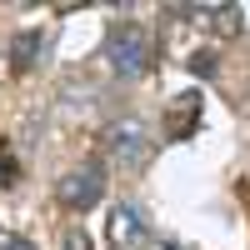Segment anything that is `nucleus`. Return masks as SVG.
Instances as JSON below:
<instances>
[{
	"label": "nucleus",
	"mask_w": 250,
	"mask_h": 250,
	"mask_svg": "<svg viewBox=\"0 0 250 250\" xmlns=\"http://www.w3.org/2000/svg\"><path fill=\"white\" fill-rule=\"evenodd\" d=\"M105 60H110V70H115L120 80H140L145 70H150V35H145V25L125 20V25L110 35Z\"/></svg>",
	"instance_id": "obj_1"
},
{
	"label": "nucleus",
	"mask_w": 250,
	"mask_h": 250,
	"mask_svg": "<svg viewBox=\"0 0 250 250\" xmlns=\"http://www.w3.org/2000/svg\"><path fill=\"white\" fill-rule=\"evenodd\" d=\"M105 150H110L120 165H145V155H150V125L135 120V115L115 120L110 130H105Z\"/></svg>",
	"instance_id": "obj_2"
},
{
	"label": "nucleus",
	"mask_w": 250,
	"mask_h": 250,
	"mask_svg": "<svg viewBox=\"0 0 250 250\" xmlns=\"http://www.w3.org/2000/svg\"><path fill=\"white\" fill-rule=\"evenodd\" d=\"M100 195H105V165L100 160H85L80 170H70L60 180V205L65 210H90Z\"/></svg>",
	"instance_id": "obj_3"
},
{
	"label": "nucleus",
	"mask_w": 250,
	"mask_h": 250,
	"mask_svg": "<svg viewBox=\"0 0 250 250\" xmlns=\"http://www.w3.org/2000/svg\"><path fill=\"white\" fill-rule=\"evenodd\" d=\"M110 240H115V250H145V245H150V230H145V220H140L135 205H115Z\"/></svg>",
	"instance_id": "obj_4"
},
{
	"label": "nucleus",
	"mask_w": 250,
	"mask_h": 250,
	"mask_svg": "<svg viewBox=\"0 0 250 250\" xmlns=\"http://www.w3.org/2000/svg\"><path fill=\"white\" fill-rule=\"evenodd\" d=\"M195 125H200V95H175L170 100V115H165V135L170 140H190L195 135Z\"/></svg>",
	"instance_id": "obj_5"
},
{
	"label": "nucleus",
	"mask_w": 250,
	"mask_h": 250,
	"mask_svg": "<svg viewBox=\"0 0 250 250\" xmlns=\"http://www.w3.org/2000/svg\"><path fill=\"white\" fill-rule=\"evenodd\" d=\"M40 45H45V40H40V30H20V35L10 40V65H15V70H30L35 55H40Z\"/></svg>",
	"instance_id": "obj_6"
},
{
	"label": "nucleus",
	"mask_w": 250,
	"mask_h": 250,
	"mask_svg": "<svg viewBox=\"0 0 250 250\" xmlns=\"http://www.w3.org/2000/svg\"><path fill=\"white\" fill-rule=\"evenodd\" d=\"M190 70L210 80V75H215V55H210V50H195V55H190Z\"/></svg>",
	"instance_id": "obj_7"
},
{
	"label": "nucleus",
	"mask_w": 250,
	"mask_h": 250,
	"mask_svg": "<svg viewBox=\"0 0 250 250\" xmlns=\"http://www.w3.org/2000/svg\"><path fill=\"white\" fill-rule=\"evenodd\" d=\"M0 250H35L25 235H15V230H5V225H0Z\"/></svg>",
	"instance_id": "obj_8"
},
{
	"label": "nucleus",
	"mask_w": 250,
	"mask_h": 250,
	"mask_svg": "<svg viewBox=\"0 0 250 250\" xmlns=\"http://www.w3.org/2000/svg\"><path fill=\"white\" fill-rule=\"evenodd\" d=\"M15 180H20V165H15L5 150H0V185H15Z\"/></svg>",
	"instance_id": "obj_9"
},
{
	"label": "nucleus",
	"mask_w": 250,
	"mask_h": 250,
	"mask_svg": "<svg viewBox=\"0 0 250 250\" xmlns=\"http://www.w3.org/2000/svg\"><path fill=\"white\" fill-rule=\"evenodd\" d=\"M65 250H95L85 230H65Z\"/></svg>",
	"instance_id": "obj_10"
}]
</instances>
